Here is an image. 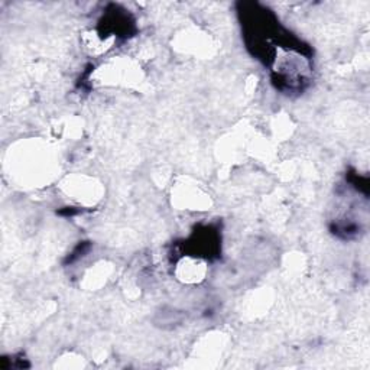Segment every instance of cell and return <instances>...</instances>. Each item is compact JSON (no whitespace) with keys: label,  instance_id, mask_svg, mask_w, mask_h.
<instances>
[{"label":"cell","instance_id":"cell-1","mask_svg":"<svg viewBox=\"0 0 370 370\" xmlns=\"http://www.w3.org/2000/svg\"><path fill=\"white\" fill-rule=\"evenodd\" d=\"M206 271H207L206 264L201 261V259H196L191 256L181 259V262L176 265L178 278L187 284H196L204 279Z\"/></svg>","mask_w":370,"mask_h":370}]
</instances>
